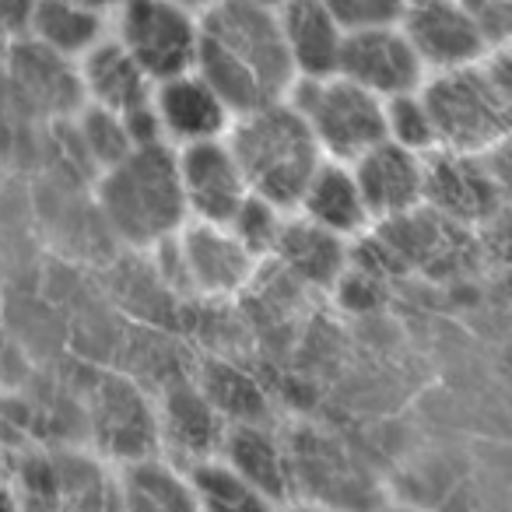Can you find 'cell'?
I'll return each mask as SVG.
<instances>
[{
    "instance_id": "cell-18",
    "label": "cell",
    "mask_w": 512,
    "mask_h": 512,
    "mask_svg": "<svg viewBox=\"0 0 512 512\" xmlns=\"http://www.w3.org/2000/svg\"><path fill=\"white\" fill-rule=\"evenodd\" d=\"M116 509L120 512H200L190 470L169 456H141L123 463L116 481Z\"/></svg>"
},
{
    "instance_id": "cell-12",
    "label": "cell",
    "mask_w": 512,
    "mask_h": 512,
    "mask_svg": "<svg viewBox=\"0 0 512 512\" xmlns=\"http://www.w3.org/2000/svg\"><path fill=\"white\" fill-rule=\"evenodd\" d=\"M428 158L432 155L383 141L351 162L372 221L411 218L421 204H428Z\"/></svg>"
},
{
    "instance_id": "cell-4",
    "label": "cell",
    "mask_w": 512,
    "mask_h": 512,
    "mask_svg": "<svg viewBox=\"0 0 512 512\" xmlns=\"http://www.w3.org/2000/svg\"><path fill=\"white\" fill-rule=\"evenodd\" d=\"M288 102L299 109L320 151L334 162L351 165L386 141V102L344 74L295 81Z\"/></svg>"
},
{
    "instance_id": "cell-30",
    "label": "cell",
    "mask_w": 512,
    "mask_h": 512,
    "mask_svg": "<svg viewBox=\"0 0 512 512\" xmlns=\"http://www.w3.org/2000/svg\"><path fill=\"white\" fill-rule=\"evenodd\" d=\"M372 512H425V509H418V505H407V502H383V505H376Z\"/></svg>"
},
{
    "instance_id": "cell-2",
    "label": "cell",
    "mask_w": 512,
    "mask_h": 512,
    "mask_svg": "<svg viewBox=\"0 0 512 512\" xmlns=\"http://www.w3.org/2000/svg\"><path fill=\"white\" fill-rule=\"evenodd\" d=\"M95 207L109 232L134 249H158L176 239L190 225L176 148L144 144L102 169L95 183Z\"/></svg>"
},
{
    "instance_id": "cell-19",
    "label": "cell",
    "mask_w": 512,
    "mask_h": 512,
    "mask_svg": "<svg viewBox=\"0 0 512 512\" xmlns=\"http://www.w3.org/2000/svg\"><path fill=\"white\" fill-rule=\"evenodd\" d=\"M428 204H439L456 221H481L495 211V186L477 155L435 151L428 158Z\"/></svg>"
},
{
    "instance_id": "cell-8",
    "label": "cell",
    "mask_w": 512,
    "mask_h": 512,
    "mask_svg": "<svg viewBox=\"0 0 512 512\" xmlns=\"http://www.w3.org/2000/svg\"><path fill=\"white\" fill-rule=\"evenodd\" d=\"M400 29L418 50L428 78L484 64L491 50V39L463 0H407Z\"/></svg>"
},
{
    "instance_id": "cell-15",
    "label": "cell",
    "mask_w": 512,
    "mask_h": 512,
    "mask_svg": "<svg viewBox=\"0 0 512 512\" xmlns=\"http://www.w3.org/2000/svg\"><path fill=\"white\" fill-rule=\"evenodd\" d=\"M278 22L295 67V81L337 74L348 32L337 25L323 0H278Z\"/></svg>"
},
{
    "instance_id": "cell-11",
    "label": "cell",
    "mask_w": 512,
    "mask_h": 512,
    "mask_svg": "<svg viewBox=\"0 0 512 512\" xmlns=\"http://www.w3.org/2000/svg\"><path fill=\"white\" fill-rule=\"evenodd\" d=\"M151 109H155L162 141L176 151L190 148V144L225 141L235 123V113L225 106V99L197 71L158 81Z\"/></svg>"
},
{
    "instance_id": "cell-14",
    "label": "cell",
    "mask_w": 512,
    "mask_h": 512,
    "mask_svg": "<svg viewBox=\"0 0 512 512\" xmlns=\"http://www.w3.org/2000/svg\"><path fill=\"white\" fill-rule=\"evenodd\" d=\"M225 432V414L211 404L207 393L193 390V386L172 390L158 411V446L165 449L162 456H169L186 470L218 456Z\"/></svg>"
},
{
    "instance_id": "cell-27",
    "label": "cell",
    "mask_w": 512,
    "mask_h": 512,
    "mask_svg": "<svg viewBox=\"0 0 512 512\" xmlns=\"http://www.w3.org/2000/svg\"><path fill=\"white\" fill-rule=\"evenodd\" d=\"M463 4L470 8V15L477 18V25L491 43L512 32V0H463Z\"/></svg>"
},
{
    "instance_id": "cell-24",
    "label": "cell",
    "mask_w": 512,
    "mask_h": 512,
    "mask_svg": "<svg viewBox=\"0 0 512 512\" xmlns=\"http://www.w3.org/2000/svg\"><path fill=\"white\" fill-rule=\"evenodd\" d=\"M78 116H81L78 123L81 144L92 151V158L99 162V172L109 169L113 162H120L127 151H134V137H130L123 116L106 113V109H95V106H85Z\"/></svg>"
},
{
    "instance_id": "cell-32",
    "label": "cell",
    "mask_w": 512,
    "mask_h": 512,
    "mask_svg": "<svg viewBox=\"0 0 512 512\" xmlns=\"http://www.w3.org/2000/svg\"><path fill=\"white\" fill-rule=\"evenodd\" d=\"M267 4H278V0H267Z\"/></svg>"
},
{
    "instance_id": "cell-5",
    "label": "cell",
    "mask_w": 512,
    "mask_h": 512,
    "mask_svg": "<svg viewBox=\"0 0 512 512\" xmlns=\"http://www.w3.org/2000/svg\"><path fill=\"white\" fill-rule=\"evenodd\" d=\"M421 92L432 109L439 151L481 155L509 134V95L484 64L432 74Z\"/></svg>"
},
{
    "instance_id": "cell-29",
    "label": "cell",
    "mask_w": 512,
    "mask_h": 512,
    "mask_svg": "<svg viewBox=\"0 0 512 512\" xmlns=\"http://www.w3.org/2000/svg\"><path fill=\"white\" fill-rule=\"evenodd\" d=\"M78 4H85V8H92V11H102V15H113L116 8H120L123 0H78Z\"/></svg>"
},
{
    "instance_id": "cell-23",
    "label": "cell",
    "mask_w": 512,
    "mask_h": 512,
    "mask_svg": "<svg viewBox=\"0 0 512 512\" xmlns=\"http://www.w3.org/2000/svg\"><path fill=\"white\" fill-rule=\"evenodd\" d=\"M386 141L418 151V155H435L439 151V134H435V120L425 102V92L397 95V99L386 102Z\"/></svg>"
},
{
    "instance_id": "cell-6",
    "label": "cell",
    "mask_w": 512,
    "mask_h": 512,
    "mask_svg": "<svg viewBox=\"0 0 512 512\" xmlns=\"http://www.w3.org/2000/svg\"><path fill=\"white\" fill-rule=\"evenodd\" d=\"M109 36L158 85L197 67L200 11L179 0H123L109 15Z\"/></svg>"
},
{
    "instance_id": "cell-26",
    "label": "cell",
    "mask_w": 512,
    "mask_h": 512,
    "mask_svg": "<svg viewBox=\"0 0 512 512\" xmlns=\"http://www.w3.org/2000/svg\"><path fill=\"white\" fill-rule=\"evenodd\" d=\"M344 32L390 29L404 22L407 0H323Z\"/></svg>"
},
{
    "instance_id": "cell-9",
    "label": "cell",
    "mask_w": 512,
    "mask_h": 512,
    "mask_svg": "<svg viewBox=\"0 0 512 512\" xmlns=\"http://www.w3.org/2000/svg\"><path fill=\"white\" fill-rule=\"evenodd\" d=\"M179 183H183L186 214L197 225H232L246 200L253 197L239 158L225 141L190 144L176 151Z\"/></svg>"
},
{
    "instance_id": "cell-25",
    "label": "cell",
    "mask_w": 512,
    "mask_h": 512,
    "mask_svg": "<svg viewBox=\"0 0 512 512\" xmlns=\"http://www.w3.org/2000/svg\"><path fill=\"white\" fill-rule=\"evenodd\" d=\"M285 221H288V211H281V207L267 204V200H260V197H249L246 207L239 211V218L228 228L264 260V256H271L274 246H278L281 232H285Z\"/></svg>"
},
{
    "instance_id": "cell-22",
    "label": "cell",
    "mask_w": 512,
    "mask_h": 512,
    "mask_svg": "<svg viewBox=\"0 0 512 512\" xmlns=\"http://www.w3.org/2000/svg\"><path fill=\"white\" fill-rule=\"evenodd\" d=\"M190 481L197 491L200 512H281L278 498H271L249 477H242L221 456L190 467Z\"/></svg>"
},
{
    "instance_id": "cell-7",
    "label": "cell",
    "mask_w": 512,
    "mask_h": 512,
    "mask_svg": "<svg viewBox=\"0 0 512 512\" xmlns=\"http://www.w3.org/2000/svg\"><path fill=\"white\" fill-rule=\"evenodd\" d=\"M158 249L172 256V281L207 299H225L253 281L260 256L225 225H190Z\"/></svg>"
},
{
    "instance_id": "cell-21",
    "label": "cell",
    "mask_w": 512,
    "mask_h": 512,
    "mask_svg": "<svg viewBox=\"0 0 512 512\" xmlns=\"http://www.w3.org/2000/svg\"><path fill=\"white\" fill-rule=\"evenodd\" d=\"M29 32L39 50L74 64L109 36V18L78 0H32Z\"/></svg>"
},
{
    "instance_id": "cell-17",
    "label": "cell",
    "mask_w": 512,
    "mask_h": 512,
    "mask_svg": "<svg viewBox=\"0 0 512 512\" xmlns=\"http://www.w3.org/2000/svg\"><path fill=\"white\" fill-rule=\"evenodd\" d=\"M218 456L225 463H232L242 477L260 484L281 505L292 502V491H295L292 446L267 425H260V421H235V425H228Z\"/></svg>"
},
{
    "instance_id": "cell-3",
    "label": "cell",
    "mask_w": 512,
    "mask_h": 512,
    "mask_svg": "<svg viewBox=\"0 0 512 512\" xmlns=\"http://www.w3.org/2000/svg\"><path fill=\"white\" fill-rule=\"evenodd\" d=\"M228 148L239 158L253 197L288 214H295L309 179L327 162L309 123L288 102V95L239 116L228 130Z\"/></svg>"
},
{
    "instance_id": "cell-20",
    "label": "cell",
    "mask_w": 512,
    "mask_h": 512,
    "mask_svg": "<svg viewBox=\"0 0 512 512\" xmlns=\"http://www.w3.org/2000/svg\"><path fill=\"white\" fill-rule=\"evenodd\" d=\"M271 256L281 260V264L288 267V274L299 278L302 285L334 288V285H341L344 267H348V242L323 232V228L309 225L299 214H288L285 232H281Z\"/></svg>"
},
{
    "instance_id": "cell-31",
    "label": "cell",
    "mask_w": 512,
    "mask_h": 512,
    "mask_svg": "<svg viewBox=\"0 0 512 512\" xmlns=\"http://www.w3.org/2000/svg\"><path fill=\"white\" fill-rule=\"evenodd\" d=\"M179 4H186V8H193V11H204L207 4H214V0H179Z\"/></svg>"
},
{
    "instance_id": "cell-28",
    "label": "cell",
    "mask_w": 512,
    "mask_h": 512,
    "mask_svg": "<svg viewBox=\"0 0 512 512\" xmlns=\"http://www.w3.org/2000/svg\"><path fill=\"white\" fill-rule=\"evenodd\" d=\"M281 512H348V509H341V505L316 502V498H292V502L281 505Z\"/></svg>"
},
{
    "instance_id": "cell-1",
    "label": "cell",
    "mask_w": 512,
    "mask_h": 512,
    "mask_svg": "<svg viewBox=\"0 0 512 512\" xmlns=\"http://www.w3.org/2000/svg\"><path fill=\"white\" fill-rule=\"evenodd\" d=\"M193 71L225 99L235 120L292 92L295 67L281 36L278 4L214 0L200 11V57Z\"/></svg>"
},
{
    "instance_id": "cell-13",
    "label": "cell",
    "mask_w": 512,
    "mask_h": 512,
    "mask_svg": "<svg viewBox=\"0 0 512 512\" xmlns=\"http://www.w3.org/2000/svg\"><path fill=\"white\" fill-rule=\"evenodd\" d=\"M74 78L85 106L106 109L123 120L148 109L155 95V81L113 36L99 39L85 57L74 60Z\"/></svg>"
},
{
    "instance_id": "cell-16",
    "label": "cell",
    "mask_w": 512,
    "mask_h": 512,
    "mask_svg": "<svg viewBox=\"0 0 512 512\" xmlns=\"http://www.w3.org/2000/svg\"><path fill=\"white\" fill-rule=\"evenodd\" d=\"M295 214L344 242L358 239V235L376 225L369 204H365V197H362L355 169H351L348 162H334V158H327V162L316 169V176L309 179Z\"/></svg>"
},
{
    "instance_id": "cell-10",
    "label": "cell",
    "mask_w": 512,
    "mask_h": 512,
    "mask_svg": "<svg viewBox=\"0 0 512 512\" xmlns=\"http://www.w3.org/2000/svg\"><path fill=\"white\" fill-rule=\"evenodd\" d=\"M337 74L362 85L365 92L379 95L383 102L397 99V95L421 92L428 81L425 64H421L418 50L411 46V39H407V32L400 25L348 32Z\"/></svg>"
}]
</instances>
